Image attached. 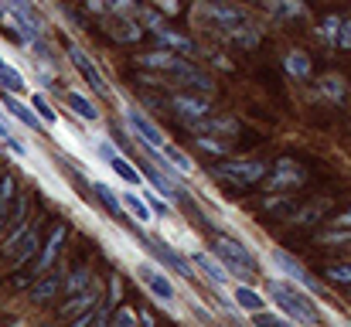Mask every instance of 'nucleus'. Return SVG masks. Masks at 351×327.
I'll return each instance as SVG.
<instances>
[{
    "label": "nucleus",
    "instance_id": "1",
    "mask_svg": "<svg viewBox=\"0 0 351 327\" xmlns=\"http://www.w3.org/2000/svg\"><path fill=\"white\" fill-rule=\"evenodd\" d=\"M140 65H143V69H154V72H160V75H167V79H174L178 86H195V89H202V93H215V82H212L198 65H191V62L181 58V55L147 51V55H140Z\"/></svg>",
    "mask_w": 351,
    "mask_h": 327
},
{
    "label": "nucleus",
    "instance_id": "2",
    "mask_svg": "<svg viewBox=\"0 0 351 327\" xmlns=\"http://www.w3.org/2000/svg\"><path fill=\"white\" fill-rule=\"evenodd\" d=\"M269 297H273L276 307H280L290 321H297V324L314 327L321 321V311H317V304L311 300L314 293L304 290V287H297V283H290V280H283V276L269 283Z\"/></svg>",
    "mask_w": 351,
    "mask_h": 327
},
{
    "label": "nucleus",
    "instance_id": "3",
    "mask_svg": "<svg viewBox=\"0 0 351 327\" xmlns=\"http://www.w3.org/2000/svg\"><path fill=\"white\" fill-rule=\"evenodd\" d=\"M191 17H195V24H202V27L222 34V38L239 31V27H245V24H252L242 7L222 3V0H202V3H195V14Z\"/></svg>",
    "mask_w": 351,
    "mask_h": 327
},
{
    "label": "nucleus",
    "instance_id": "4",
    "mask_svg": "<svg viewBox=\"0 0 351 327\" xmlns=\"http://www.w3.org/2000/svg\"><path fill=\"white\" fill-rule=\"evenodd\" d=\"M212 245H215V256L229 266V273H232V276H245V273H252V269H256L252 252H249L239 239H232V235H219Z\"/></svg>",
    "mask_w": 351,
    "mask_h": 327
},
{
    "label": "nucleus",
    "instance_id": "5",
    "mask_svg": "<svg viewBox=\"0 0 351 327\" xmlns=\"http://www.w3.org/2000/svg\"><path fill=\"white\" fill-rule=\"evenodd\" d=\"M219 174L226 181H232L235 188H252L266 178V164L256 160V157H235V160H222Z\"/></svg>",
    "mask_w": 351,
    "mask_h": 327
},
{
    "label": "nucleus",
    "instance_id": "6",
    "mask_svg": "<svg viewBox=\"0 0 351 327\" xmlns=\"http://www.w3.org/2000/svg\"><path fill=\"white\" fill-rule=\"evenodd\" d=\"M269 263L283 273V280H290V283H297V287H304V290H311V293H321V283L307 273V266H304L297 256H290V252H283V249H269Z\"/></svg>",
    "mask_w": 351,
    "mask_h": 327
},
{
    "label": "nucleus",
    "instance_id": "7",
    "mask_svg": "<svg viewBox=\"0 0 351 327\" xmlns=\"http://www.w3.org/2000/svg\"><path fill=\"white\" fill-rule=\"evenodd\" d=\"M126 126L143 140V147H150V150H164L167 147V136H164V130L147 116V112H140L136 106H130L126 109Z\"/></svg>",
    "mask_w": 351,
    "mask_h": 327
},
{
    "label": "nucleus",
    "instance_id": "8",
    "mask_svg": "<svg viewBox=\"0 0 351 327\" xmlns=\"http://www.w3.org/2000/svg\"><path fill=\"white\" fill-rule=\"evenodd\" d=\"M266 181V191H273V195H280V191H290V188H300L307 178H304V171L297 167V160H290V157H283V160H276V167H273V174H266L263 178Z\"/></svg>",
    "mask_w": 351,
    "mask_h": 327
},
{
    "label": "nucleus",
    "instance_id": "9",
    "mask_svg": "<svg viewBox=\"0 0 351 327\" xmlns=\"http://www.w3.org/2000/svg\"><path fill=\"white\" fill-rule=\"evenodd\" d=\"M96 150H99V157L110 164V171L117 174L119 181H126L130 188H143V178H140V171H136V167H133V164H130V160H126L119 150H113V143L99 140V143H96Z\"/></svg>",
    "mask_w": 351,
    "mask_h": 327
},
{
    "label": "nucleus",
    "instance_id": "10",
    "mask_svg": "<svg viewBox=\"0 0 351 327\" xmlns=\"http://www.w3.org/2000/svg\"><path fill=\"white\" fill-rule=\"evenodd\" d=\"M69 62L79 69V75H82V79H86V82H89V86L99 93V96H106V93H110V86H106L103 72L96 69V62H93V58H89V55H86L79 45H72V48H69Z\"/></svg>",
    "mask_w": 351,
    "mask_h": 327
},
{
    "label": "nucleus",
    "instance_id": "11",
    "mask_svg": "<svg viewBox=\"0 0 351 327\" xmlns=\"http://www.w3.org/2000/svg\"><path fill=\"white\" fill-rule=\"evenodd\" d=\"M136 273H140L143 287L154 293V300H160L164 307H171V304H174V297H178V293H174V283H171V280H167V276H164L157 266H140Z\"/></svg>",
    "mask_w": 351,
    "mask_h": 327
},
{
    "label": "nucleus",
    "instance_id": "12",
    "mask_svg": "<svg viewBox=\"0 0 351 327\" xmlns=\"http://www.w3.org/2000/svg\"><path fill=\"white\" fill-rule=\"evenodd\" d=\"M167 106L184 119V126H191V123H198V119L212 116L208 99H198V96H171V99H167Z\"/></svg>",
    "mask_w": 351,
    "mask_h": 327
},
{
    "label": "nucleus",
    "instance_id": "13",
    "mask_svg": "<svg viewBox=\"0 0 351 327\" xmlns=\"http://www.w3.org/2000/svg\"><path fill=\"white\" fill-rule=\"evenodd\" d=\"M195 136H235L239 133V119L235 116H205L198 123L188 126Z\"/></svg>",
    "mask_w": 351,
    "mask_h": 327
},
{
    "label": "nucleus",
    "instance_id": "14",
    "mask_svg": "<svg viewBox=\"0 0 351 327\" xmlns=\"http://www.w3.org/2000/svg\"><path fill=\"white\" fill-rule=\"evenodd\" d=\"M62 242H65V225H55V228H51V235H48V242L41 245V256H38V263H34L31 280H41V276L51 269V263H55V256H58Z\"/></svg>",
    "mask_w": 351,
    "mask_h": 327
},
{
    "label": "nucleus",
    "instance_id": "15",
    "mask_svg": "<svg viewBox=\"0 0 351 327\" xmlns=\"http://www.w3.org/2000/svg\"><path fill=\"white\" fill-rule=\"evenodd\" d=\"M191 263H195V266H198V269L212 280V283H219V287H226V283L232 280L229 266H226L219 256H212V252H198V249H195V252H191Z\"/></svg>",
    "mask_w": 351,
    "mask_h": 327
},
{
    "label": "nucleus",
    "instance_id": "16",
    "mask_svg": "<svg viewBox=\"0 0 351 327\" xmlns=\"http://www.w3.org/2000/svg\"><path fill=\"white\" fill-rule=\"evenodd\" d=\"M232 300H235V307L242 311V314H259V311H266V300H263V293L259 290H252L249 283H235L232 287Z\"/></svg>",
    "mask_w": 351,
    "mask_h": 327
},
{
    "label": "nucleus",
    "instance_id": "17",
    "mask_svg": "<svg viewBox=\"0 0 351 327\" xmlns=\"http://www.w3.org/2000/svg\"><path fill=\"white\" fill-rule=\"evenodd\" d=\"M106 31H110V38H117V41H126V45L140 41V34H143L140 21L133 24V21H130V14H117V17H110V21H106Z\"/></svg>",
    "mask_w": 351,
    "mask_h": 327
},
{
    "label": "nucleus",
    "instance_id": "18",
    "mask_svg": "<svg viewBox=\"0 0 351 327\" xmlns=\"http://www.w3.org/2000/svg\"><path fill=\"white\" fill-rule=\"evenodd\" d=\"M93 307H99V293L89 287V290H82V293H75L65 307H62V314H58V321H72V317H79V314H86V311H93Z\"/></svg>",
    "mask_w": 351,
    "mask_h": 327
},
{
    "label": "nucleus",
    "instance_id": "19",
    "mask_svg": "<svg viewBox=\"0 0 351 327\" xmlns=\"http://www.w3.org/2000/svg\"><path fill=\"white\" fill-rule=\"evenodd\" d=\"M143 245H147L150 252H157V256H160V263L174 266V269H178L184 280H195V273H191V263H188L184 256H178L174 249H164V245H160V242H154V239H143Z\"/></svg>",
    "mask_w": 351,
    "mask_h": 327
},
{
    "label": "nucleus",
    "instance_id": "20",
    "mask_svg": "<svg viewBox=\"0 0 351 327\" xmlns=\"http://www.w3.org/2000/svg\"><path fill=\"white\" fill-rule=\"evenodd\" d=\"M38 249H41V239H38V225H31V228H27V235L21 239V245H17V249L10 252V266H14V269H21V266H24V263H27V259H31V256H34Z\"/></svg>",
    "mask_w": 351,
    "mask_h": 327
},
{
    "label": "nucleus",
    "instance_id": "21",
    "mask_svg": "<svg viewBox=\"0 0 351 327\" xmlns=\"http://www.w3.org/2000/svg\"><path fill=\"white\" fill-rule=\"evenodd\" d=\"M266 10L280 21H297L307 17V3L304 0H266Z\"/></svg>",
    "mask_w": 351,
    "mask_h": 327
},
{
    "label": "nucleus",
    "instance_id": "22",
    "mask_svg": "<svg viewBox=\"0 0 351 327\" xmlns=\"http://www.w3.org/2000/svg\"><path fill=\"white\" fill-rule=\"evenodd\" d=\"M157 154H160V157H164V160H167V164H171V167L181 174V178H191V174H195V160H191L181 147L167 143V147H164V150H157Z\"/></svg>",
    "mask_w": 351,
    "mask_h": 327
},
{
    "label": "nucleus",
    "instance_id": "23",
    "mask_svg": "<svg viewBox=\"0 0 351 327\" xmlns=\"http://www.w3.org/2000/svg\"><path fill=\"white\" fill-rule=\"evenodd\" d=\"M154 38H157L164 48L178 51V55H198V48H195V41H191V38H184V34H174V31H167V27H160Z\"/></svg>",
    "mask_w": 351,
    "mask_h": 327
},
{
    "label": "nucleus",
    "instance_id": "24",
    "mask_svg": "<svg viewBox=\"0 0 351 327\" xmlns=\"http://www.w3.org/2000/svg\"><path fill=\"white\" fill-rule=\"evenodd\" d=\"M62 287H65V280H62L58 273H51V276L45 273V276H41V280H38V283L31 287V300L45 304V300H51V297H55V293H58Z\"/></svg>",
    "mask_w": 351,
    "mask_h": 327
},
{
    "label": "nucleus",
    "instance_id": "25",
    "mask_svg": "<svg viewBox=\"0 0 351 327\" xmlns=\"http://www.w3.org/2000/svg\"><path fill=\"white\" fill-rule=\"evenodd\" d=\"M119 202H123V208L136 218V221H150V218H154V208H150V205H147V198H143V195H136V191H123V195H119Z\"/></svg>",
    "mask_w": 351,
    "mask_h": 327
},
{
    "label": "nucleus",
    "instance_id": "26",
    "mask_svg": "<svg viewBox=\"0 0 351 327\" xmlns=\"http://www.w3.org/2000/svg\"><path fill=\"white\" fill-rule=\"evenodd\" d=\"M65 106L72 109L79 119H86V123H96V119H99V109H96V103H93V99H86L82 93H69V96H65Z\"/></svg>",
    "mask_w": 351,
    "mask_h": 327
},
{
    "label": "nucleus",
    "instance_id": "27",
    "mask_svg": "<svg viewBox=\"0 0 351 327\" xmlns=\"http://www.w3.org/2000/svg\"><path fill=\"white\" fill-rule=\"evenodd\" d=\"M3 106H7V112H10V116H17L24 126L38 130V119H41V116H38V112H31L24 103H17V96H14V93H7V89H3Z\"/></svg>",
    "mask_w": 351,
    "mask_h": 327
},
{
    "label": "nucleus",
    "instance_id": "28",
    "mask_svg": "<svg viewBox=\"0 0 351 327\" xmlns=\"http://www.w3.org/2000/svg\"><path fill=\"white\" fill-rule=\"evenodd\" d=\"M93 191H96V198L106 205V212H110V215H113V218H123V212H126V208H123V202H119L117 195H113V188H110V184H103V181H93Z\"/></svg>",
    "mask_w": 351,
    "mask_h": 327
},
{
    "label": "nucleus",
    "instance_id": "29",
    "mask_svg": "<svg viewBox=\"0 0 351 327\" xmlns=\"http://www.w3.org/2000/svg\"><path fill=\"white\" fill-rule=\"evenodd\" d=\"M89 287H93V273H89L86 266H79V269H72V276L65 280L62 290H65L69 297H75V293H82V290H89Z\"/></svg>",
    "mask_w": 351,
    "mask_h": 327
},
{
    "label": "nucleus",
    "instance_id": "30",
    "mask_svg": "<svg viewBox=\"0 0 351 327\" xmlns=\"http://www.w3.org/2000/svg\"><path fill=\"white\" fill-rule=\"evenodd\" d=\"M287 72H290L293 79H311V58H307L304 51H290V55H287Z\"/></svg>",
    "mask_w": 351,
    "mask_h": 327
},
{
    "label": "nucleus",
    "instance_id": "31",
    "mask_svg": "<svg viewBox=\"0 0 351 327\" xmlns=\"http://www.w3.org/2000/svg\"><path fill=\"white\" fill-rule=\"evenodd\" d=\"M321 93H324L328 99L341 103V99H345V79H341V75H324V79H321Z\"/></svg>",
    "mask_w": 351,
    "mask_h": 327
},
{
    "label": "nucleus",
    "instance_id": "32",
    "mask_svg": "<svg viewBox=\"0 0 351 327\" xmlns=\"http://www.w3.org/2000/svg\"><path fill=\"white\" fill-rule=\"evenodd\" d=\"M0 86H3L7 93H24V75H21L14 65H3V69H0Z\"/></svg>",
    "mask_w": 351,
    "mask_h": 327
},
{
    "label": "nucleus",
    "instance_id": "33",
    "mask_svg": "<svg viewBox=\"0 0 351 327\" xmlns=\"http://www.w3.org/2000/svg\"><path fill=\"white\" fill-rule=\"evenodd\" d=\"M31 109L41 116V123H48V126H55V123H58V112L51 109V103H48L41 93H34V96H31Z\"/></svg>",
    "mask_w": 351,
    "mask_h": 327
},
{
    "label": "nucleus",
    "instance_id": "34",
    "mask_svg": "<svg viewBox=\"0 0 351 327\" xmlns=\"http://www.w3.org/2000/svg\"><path fill=\"white\" fill-rule=\"evenodd\" d=\"M14 191H17V184H14V178L7 174V178H0V225L7 221V205H10V198H14Z\"/></svg>",
    "mask_w": 351,
    "mask_h": 327
},
{
    "label": "nucleus",
    "instance_id": "35",
    "mask_svg": "<svg viewBox=\"0 0 351 327\" xmlns=\"http://www.w3.org/2000/svg\"><path fill=\"white\" fill-rule=\"evenodd\" d=\"M321 212H328V202H314V205H307V208H297L290 218H293L297 225H307V221H317Z\"/></svg>",
    "mask_w": 351,
    "mask_h": 327
},
{
    "label": "nucleus",
    "instance_id": "36",
    "mask_svg": "<svg viewBox=\"0 0 351 327\" xmlns=\"http://www.w3.org/2000/svg\"><path fill=\"white\" fill-rule=\"evenodd\" d=\"M252 324L256 327H293L290 317H280V314H269V311H259L252 314Z\"/></svg>",
    "mask_w": 351,
    "mask_h": 327
},
{
    "label": "nucleus",
    "instance_id": "37",
    "mask_svg": "<svg viewBox=\"0 0 351 327\" xmlns=\"http://www.w3.org/2000/svg\"><path fill=\"white\" fill-rule=\"evenodd\" d=\"M321 38H324L328 45H338V38H341V17H324V24H321Z\"/></svg>",
    "mask_w": 351,
    "mask_h": 327
},
{
    "label": "nucleus",
    "instance_id": "38",
    "mask_svg": "<svg viewBox=\"0 0 351 327\" xmlns=\"http://www.w3.org/2000/svg\"><path fill=\"white\" fill-rule=\"evenodd\" d=\"M113 327H140V317L130 307H119L117 314H113Z\"/></svg>",
    "mask_w": 351,
    "mask_h": 327
},
{
    "label": "nucleus",
    "instance_id": "39",
    "mask_svg": "<svg viewBox=\"0 0 351 327\" xmlns=\"http://www.w3.org/2000/svg\"><path fill=\"white\" fill-rule=\"evenodd\" d=\"M266 208H269V212H287V215H293V212H297V208H293V202H290V198H280V195L266 198Z\"/></svg>",
    "mask_w": 351,
    "mask_h": 327
},
{
    "label": "nucleus",
    "instance_id": "40",
    "mask_svg": "<svg viewBox=\"0 0 351 327\" xmlns=\"http://www.w3.org/2000/svg\"><path fill=\"white\" fill-rule=\"evenodd\" d=\"M328 276H331L335 283H351V263H335V266L328 269Z\"/></svg>",
    "mask_w": 351,
    "mask_h": 327
},
{
    "label": "nucleus",
    "instance_id": "41",
    "mask_svg": "<svg viewBox=\"0 0 351 327\" xmlns=\"http://www.w3.org/2000/svg\"><path fill=\"white\" fill-rule=\"evenodd\" d=\"M140 191H143V198H147V205H150V208H154L157 215H167V208H171L167 202H160V198H157V195H154L150 188H140Z\"/></svg>",
    "mask_w": 351,
    "mask_h": 327
},
{
    "label": "nucleus",
    "instance_id": "42",
    "mask_svg": "<svg viewBox=\"0 0 351 327\" xmlns=\"http://www.w3.org/2000/svg\"><path fill=\"white\" fill-rule=\"evenodd\" d=\"M110 3V10H117V14H136V3L133 0H106Z\"/></svg>",
    "mask_w": 351,
    "mask_h": 327
},
{
    "label": "nucleus",
    "instance_id": "43",
    "mask_svg": "<svg viewBox=\"0 0 351 327\" xmlns=\"http://www.w3.org/2000/svg\"><path fill=\"white\" fill-rule=\"evenodd\" d=\"M341 48H351V21H341V38H338Z\"/></svg>",
    "mask_w": 351,
    "mask_h": 327
},
{
    "label": "nucleus",
    "instance_id": "44",
    "mask_svg": "<svg viewBox=\"0 0 351 327\" xmlns=\"http://www.w3.org/2000/svg\"><path fill=\"white\" fill-rule=\"evenodd\" d=\"M86 7H89L93 14H106V10H110V3H106V0H86Z\"/></svg>",
    "mask_w": 351,
    "mask_h": 327
},
{
    "label": "nucleus",
    "instance_id": "45",
    "mask_svg": "<svg viewBox=\"0 0 351 327\" xmlns=\"http://www.w3.org/2000/svg\"><path fill=\"white\" fill-rule=\"evenodd\" d=\"M345 239H351L348 232H324L321 235V242H345Z\"/></svg>",
    "mask_w": 351,
    "mask_h": 327
},
{
    "label": "nucleus",
    "instance_id": "46",
    "mask_svg": "<svg viewBox=\"0 0 351 327\" xmlns=\"http://www.w3.org/2000/svg\"><path fill=\"white\" fill-rule=\"evenodd\" d=\"M110 297H113V304L123 297V283H119V276H113V280H110Z\"/></svg>",
    "mask_w": 351,
    "mask_h": 327
},
{
    "label": "nucleus",
    "instance_id": "47",
    "mask_svg": "<svg viewBox=\"0 0 351 327\" xmlns=\"http://www.w3.org/2000/svg\"><path fill=\"white\" fill-rule=\"evenodd\" d=\"M164 14H178V0H154Z\"/></svg>",
    "mask_w": 351,
    "mask_h": 327
},
{
    "label": "nucleus",
    "instance_id": "48",
    "mask_svg": "<svg viewBox=\"0 0 351 327\" xmlns=\"http://www.w3.org/2000/svg\"><path fill=\"white\" fill-rule=\"evenodd\" d=\"M335 225H338V228H351V208H348V212H341V215L335 218Z\"/></svg>",
    "mask_w": 351,
    "mask_h": 327
},
{
    "label": "nucleus",
    "instance_id": "49",
    "mask_svg": "<svg viewBox=\"0 0 351 327\" xmlns=\"http://www.w3.org/2000/svg\"><path fill=\"white\" fill-rule=\"evenodd\" d=\"M0 140H3V143H7V140H14V130H10L3 119H0Z\"/></svg>",
    "mask_w": 351,
    "mask_h": 327
},
{
    "label": "nucleus",
    "instance_id": "50",
    "mask_svg": "<svg viewBox=\"0 0 351 327\" xmlns=\"http://www.w3.org/2000/svg\"><path fill=\"white\" fill-rule=\"evenodd\" d=\"M140 327H154V317H150V314H147V311H143V314H140Z\"/></svg>",
    "mask_w": 351,
    "mask_h": 327
},
{
    "label": "nucleus",
    "instance_id": "51",
    "mask_svg": "<svg viewBox=\"0 0 351 327\" xmlns=\"http://www.w3.org/2000/svg\"><path fill=\"white\" fill-rule=\"evenodd\" d=\"M3 65H7V62H3V58H0V69H3Z\"/></svg>",
    "mask_w": 351,
    "mask_h": 327
},
{
    "label": "nucleus",
    "instance_id": "52",
    "mask_svg": "<svg viewBox=\"0 0 351 327\" xmlns=\"http://www.w3.org/2000/svg\"><path fill=\"white\" fill-rule=\"evenodd\" d=\"M0 17H3V7H0Z\"/></svg>",
    "mask_w": 351,
    "mask_h": 327
},
{
    "label": "nucleus",
    "instance_id": "53",
    "mask_svg": "<svg viewBox=\"0 0 351 327\" xmlns=\"http://www.w3.org/2000/svg\"><path fill=\"white\" fill-rule=\"evenodd\" d=\"M348 327H351V324H348Z\"/></svg>",
    "mask_w": 351,
    "mask_h": 327
}]
</instances>
